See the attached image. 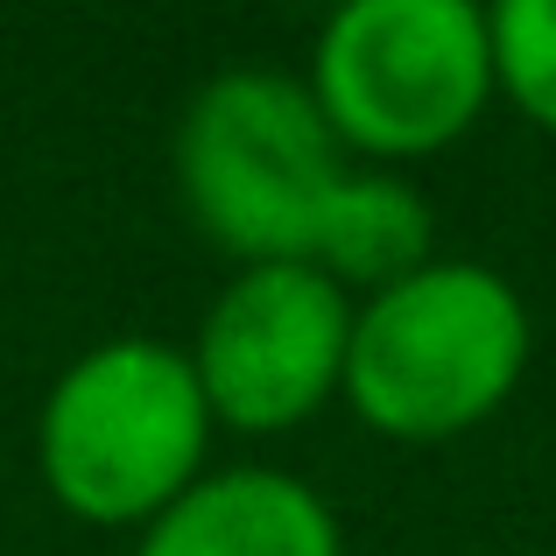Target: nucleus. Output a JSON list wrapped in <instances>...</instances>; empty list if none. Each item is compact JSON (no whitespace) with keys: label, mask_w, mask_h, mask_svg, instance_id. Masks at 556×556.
<instances>
[{"label":"nucleus","mask_w":556,"mask_h":556,"mask_svg":"<svg viewBox=\"0 0 556 556\" xmlns=\"http://www.w3.org/2000/svg\"><path fill=\"white\" fill-rule=\"evenodd\" d=\"M529 303L486 261H430L353 303L345 402L394 444H444L507 408L529 374Z\"/></svg>","instance_id":"1"},{"label":"nucleus","mask_w":556,"mask_h":556,"mask_svg":"<svg viewBox=\"0 0 556 556\" xmlns=\"http://www.w3.org/2000/svg\"><path fill=\"white\" fill-rule=\"evenodd\" d=\"M212 430L190 353L163 339H106L42 394L36 472L85 529H149L204 479Z\"/></svg>","instance_id":"2"},{"label":"nucleus","mask_w":556,"mask_h":556,"mask_svg":"<svg viewBox=\"0 0 556 556\" xmlns=\"http://www.w3.org/2000/svg\"><path fill=\"white\" fill-rule=\"evenodd\" d=\"M339 184H345V149L303 78L218 71L184 106L177 127L184 212L240 268L303 261Z\"/></svg>","instance_id":"3"},{"label":"nucleus","mask_w":556,"mask_h":556,"mask_svg":"<svg viewBox=\"0 0 556 556\" xmlns=\"http://www.w3.org/2000/svg\"><path fill=\"white\" fill-rule=\"evenodd\" d=\"M311 99L345 155L416 163L472 135L493 85V28L472 0H353L311 50Z\"/></svg>","instance_id":"4"},{"label":"nucleus","mask_w":556,"mask_h":556,"mask_svg":"<svg viewBox=\"0 0 556 556\" xmlns=\"http://www.w3.org/2000/svg\"><path fill=\"white\" fill-rule=\"evenodd\" d=\"M345 345H353V296L311 261H261L212 296L190 345V374L212 422L240 437H275L345 394Z\"/></svg>","instance_id":"5"},{"label":"nucleus","mask_w":556,"mask_h":556,"mask_svg":"<svg viewBox=\"0 0 556 556\" xmlns=\"http://www.w3.org/2000/svg\"><path fill=\"white\" fill-rule=\"evenodd\" d=\"M135 556H345V535L317 486L275 465H232L163 507Z\"/></svg>","instance_id":"6"},{"label":"nucleus","mask_w":556,"mask_h":556,"mask_svg":"<svg viewBox=\"0 0 556 556\" xmlns=\"http://www.w3.org/2000/svg\"><path fill=\"white\" fill-rule=\"evenodd\" d=\"M430 240H437V218L430 198L416 184L388 177V169H345V184L331 190L325 218H317V240H311V268L325 282H339L345 296H380V289L408 282L416 268H430Z\"/></svg>","instance_id":"7"},{"label":"nucleus","mask_w":556,"mask_h":556,"mask_svg":"<svg viewBox=\"0 0 556 556\" xmlns=\"http://www.w3.org/2000/svg\"><path fill=\"white\" fill-rule=\"evenodd\" d=\"M486 28H493V85L521 106V121L556 135V0H501Z\"/></svg>","instance_id":"8"}]
</instances>
